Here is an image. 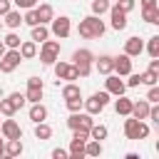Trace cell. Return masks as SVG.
Listing matches in <instances>:
<instances>
[{
	"label": "cell",
	"mask_w": 159,
	"mask_h": 159,
	"mask_svg": "<svg viewBox=\"0 0 159 159\" xmlns=\"http://www.w3.org/2000/svg\"><path fill=\"white\" fill-rule=\"evenodd\" d=\"M45 117H47V109H45L40 102H32V107H30V119L37 124V122H45Z\"/></svg>",
	"instance_id": "d6986e66"
},
{
	"label": "cell",
	"mask_w": 159,
	"mask_h": 159,
	"mask_svg": "<svg viewBox=\"0 0 159 159\" xmlns=\"http://www.w3.org/2000/svg\"><path fill=\"white\" fill-rule=\"evenodd\" d=\"M97 70H99L102 75H109V72L114 70V57H109V55H102V57L97 60Z\"/></svg>",
	"instance_id": "44dd1931"
},
{
	"label": "cell",
	"mask_w": 159,
	"mask_h": 159,
	"mask_svg": "<svg viewBox=\"0 0 159 159\" xmlns=\"http://www.w3.org/2000/svg\"><path fill=\"white\" fill-rule=\"evenodd\" d=\"M109 10V0H92V12L94 15H102Z\"/></svg>",
	"instance_id": "d6a6232c"
},
{
	"label": "cell",
	"mask_w": 159,
	"mask_h": 159,
	"mask_svg": "<svg viewBox=\"0 0 159 159\" xmlns=\"http://www.w3.org/2000/svg\"><path fill=\"white\" fill-rule=\"evenodd\" d=\"M2 42H5V47H10V50H17V47H20V37H17L15 32H10Z\"/></svg>",
	"instance_id": "e575fe53"
},
{
	"label": "cell",
	"mask_w": 159,
	"mask_h": 159,
	"mask_svg": "<svg viewBox=\"0 0 159 159\" xmlns=\"http://www.w3.org/2000/svg\"><path fill=\"white\" fill-rule=\"evenodd\" d=\"M0 129H2V137H5V139H22V129H20V124L12 122V119H5V122L0 124Z\"/></svg>",
	"instance_id": "7c38bea8"
},
{
	"label": "cell",
	"mask_w": 159,
	"mask_h": 159,
	"mask_svg": "<svg viewBox=\"0 0 159 159\" xmlns=\"http://www.w3.org/2000/svg\"><path fill=\"white\" fill-rule=\"evenodd\" d=\"M72 60H75V67H77V72H80V77H87L89 72H92V52L89 50H77L75 55H72Z\"/></svg>",
	"instance_id": "277c9868"
},
{
	"label": "cell",
	"mask_w": 159,
	"mask_h": 159,
	"mask_svg": "<svg viewBox=\"0 0 159 159\" xmlns=\"http://www.w3.org/2000/svg\"><path fill=\"white\" fill-rule=\"evenodd\" d=\"M52 159H67V152L65 149H55L52 152Z\"/></svg>",
	"instance_id": "ee69618b"
},
{
	"label": "cell",
	"mask_w": 159,
	"mask_h": 159,
	"mask_svg": "<svg viewBox=\"0 0 159 159\" xmlns=\"http://www.w3.org/2000/svg\"><path fill=\"white\" fill-rule=\"evenodd\" d=\"M114 109H117V114L129 117V112H132V99H127V97H122V94H119V99L114 102Z\"/></svg>",
	"instance_id": "7402d4cb"
},
{
	"label": "cell",
	"mask_w": 159,
	"mask_h": 159,
	"mask_svg": "<svg viewBox=\"0 0 159 159\" xmlns=\"http://www.w3.org/2000/svg\"><path fill=\"white\" fill-rule=\"evenodd\" d=\"M2 154H5V142L0 139V157H2Z\"/></svg>",
	"instance_id": "c3c4849f"
},
{
	"label": "cell",
	"mask_w": 159,
	"mask_h": 159,
	"mask_svg": "<svg viewBox=\"0 0 159 159\" xmlns=\"http://www.w3.org/2000/svg\"><path fill=\"white\" fill-rule=\"evenodd\" d=\"M124 89H127V84H124L119 77H112V75L107 77V92H109V94H117V97H119V94H124Z\"/></svg>",
	"instance_id": "e0dca14e"
},
{
	"label": "cell",
	"mask_w": 159,
	"mask_h": 159,
	"mask_svg": "<svg viewBox=\"0 0 159 159\" xmlns=\"http://www.w3.org/2000/svg\"><path fill=\"white\" fill-rule=\"evenodd\" d=\"M5 50H7V47H5V42H2V40H0V57H2V55H5Z\"/></svg>",
	"instance_id": "7dc6e473"
},
{
	"label": "cell",
	"mask_w": 159,
	"mask_h": 159,
	"mask_svg": "<svg viewBox=\"0 0 159 159\" xmlns=\"http://www.w3.org/2000/svg\"><path fill=\"white\" fill-rule=\"evenodd\" d=\"M67 109H70V112H80V109H82V97H72V99H67Z\"/></svg>",
	"instance_id": "d590c367"
},
{
	"label": "cell",
	"mask_w": 159,
	"mask_h": 159,
	"mask_svg": "<svg viewBox=\"0 0 159 159\" xmlns=\"http://www.w3.org/2000/svg\"><path fill=\"white\" fill-rule=\"evenodd\" d=\"M27 99H25V94H20V92H12L7 99H2L0 97V114H5V117H12L22 104H25Z\"/></svg>",
	"instance_id": "3957f363"
},
{
	"label": "cell",
	"mask_w": 159,
	"mask_h": 159,
	"mask_svg": "<svg viewBox=\"0 0 159 159\" xmlns=\"http://www.w3.org/2000/svg\"><path fill=\"white\" fill-rule=\"evenodd\" d=\"M35 12H37L40 25H45V22L52 20V5H40V7H35Z\"/></svg>",
	"instance_id": "cb8c5ba5"
},
{
	"label": "cell",
	"mask_w": 159,
	"mask_h": 159,
	"mask_svg": "<svg viewBox=\"0 0 159 159\" xmlns=\"http://www.w3.org/2000/svg\"><path fill=\"white\" fill-rule=\"evenodd\" d=\"M142 7H157V0H142Z\"/></svg>",
	"instance_id": "bcb514c9"
},
{
	"label": "cell",
	"mask_w": 159,
	"mask_h": 159,
	"mask_svg": "<svg viewBox=\"0 0 159 159\" xmlns=\"http://www.w3.org/2000/svg\"><path fill=\"white\" fill-rule=\"evenodd\" d=\"M57 55H60V42L57 40H45L42 42V50H40V60L45 65H52L57 60Z\"/></svg>",
	"instance_id": "52a82bcc"
},
{
	"label": "cell",
	"mask_w": 159,
	"mask_h": 159,
	"mask_svg": "<svg viewBox=\"0 0 159 159\" xmlns=\"http://www.w3.org/2000/svg\"><path fill=\"white\" fill-rule=\"evenodd\" d=\"M129 114L137 117V119H147V114H149V102H147V99L132 102V112H129Z\"/></svg>",
	"instance_id": "ac0fdd59"
},
{
	"label": "cell",
	"mask_w": 159,
	"mask_h": 159,
	"mask_svg": "<svg viewBox=\"0 0 159 159\" xmlns=\"http://www.w3.org/2000/svg\"><path fill=\"white\" fill-rule=\"evenodd\" d=\"M142 50H144V42L139 37H129L127 45H124V55H129V57H137Z\"/></svg>",
	"instance_id": "9a60e30c"
},
{
	"label": "cell",
	"mask_w": 159,
	"mask_h": 159,
	"mask_svg": "<svg viewBox=\"0 0 159 159\" xmlns=\"http://www.w3.org/2000/svg\"><path fill=\"white\" fill-rule=\"evenodd\" d=\"M84 154H87V157H99V154H102V142H97V139L89 142V139H87V142H84Z\"/></svg>",
	"instance_id": "484cf974"
},
{
	"label": "cell",
	"mask_w": 159,
	"mask_h": 159,
	"mask_svg": "<svg viewBox=\"0 0 159 159\" xmlns=\"http://www.w3.org/2000/svg\"><path fill=\"white\" fill-rule=\"evenodd\" d=\"M124 134H127V139H147L149 137V127L142 122V119H137V117H132V119H127L124 122Z\"/></svg>",
	"instance_id": "7a4b0ae2"
},
{
	"label": "cell",
	"mask_w": 159,
	"mask_h": 159,
	"mask_svg": "<svg viewBox=\"0 0 159 159\" xmlns=\"http://www.w3.org/2000/svg\"><path fill=\"white\" fill-rule=\"evenodd\" d=\"M52 35L60 37V40H65L70 35V20L67 17H55L52 20Z\"/></svg>",
	"instance_id": "4fadbf2b"
},
{
	"label": "cell",
	"mask_w": 159,
	"mask_h": 159,
	"mask_svg": "<svg viewBox=\"0 0 159 159\" xmlns=\"http://www.w3.org/2000/svg\"><path fill=\"white\" fill-rule=\"evenodd\" d=\"M17 50H20V55H22V60H32V57L37 55V45H35L32 40H27V42H22V45H20Z\"/></svg>",
	"instance_id": "ffe728a7"
},
{
	"label": "cell",
	"mask_w": 159,
	"mask_h": 159,
	"mask_svg": "<svg viewBox=\"0 0 159 159\" xmlns=\"http://www.w3.org/2000/svg\"><path fill=\"white\" fill-rule=\"evenodd\" d=\"M55 75H57V80H70V82L80 80L77 67H75V65H70V62H57V65H55Z\"/></svg>",
	"instance_id": "30bf717a"
},
{
	"label": "cell",
	"mask_w": 159,
	"mask_h": 159,
	"mask_svg": "<svg viewBox=\"0 0 159 159\" xmlns=\"http://www.w3.org/2000/svg\"><path fill=\"white\" fill-rule=\"evenodd\" d=\"M152 122H157L159 124V107H149V114H147Z\"/></svg>",
	"instance_id": "60d3db41"
},
{
	"label": "cell",
	"mask_w": 159,
	"mask_h": 159,
	"mask_svg": "<svg viewBox=\"0 0 159 159\" xmlns=\"http://www.w3.org/2000/svg\"><path fill=\"white\" fill-rule=\"evenodd\" d=\"M109 12H112V27L119 32V30H124L127 27V12L124 10H119L117 5L114 7H109Z\"/></svg>",
	"instance_id": "5bb4252c"
},
{
	"label": "cell",
	"mask_w": 159,
	"mask_h": 159,
	"mask_svg": "<svg viewBox=\"0 0 159 159\" xmlns=\"http://www.w3.org/2000/svg\"><path fill=\"white\" fill-rule=\"evenodd\" d=\"M20 22H22V17H20V12H12V10H7V12H5V25H7L10 30H15V27H20Z\"/></svg>",
	"instance_id": "f1b7e54d"
},
{
	"label": "cell",
	"mask_w": 159,
	"mask_h": 159,
	"mask_svg": "<svg viewBox=\"0 0 159 159\" xmlns=\"http://www.w3.org/2000/svg\"><path fill=\"white\" fill-rule=\"evenodd\" d=\"M89 137L97 139V142H102V139L107 137V127H102V124H92V127H89Z\"/></svg>",
	"instance_id": "4dcf8cb0"
},
{
	"label": "cell",
	"mask_w": 159,
	"mask_h": 159,
	"mask_svg": "<svg viewBox=\"0 0 159 159\" xmlns=\"http://www.w3.org/2000/svg\"><path fill=\"white\" fill-rule=\"evenodd\" d=\"M0 97H2V87H0Z\"/></svg>",
	"instance_id": "681fc988"
},
{
	"label": "cell",
	"mask_w": 159,
	"mask_h": 159,
	"mask_svg": "<svg viewBox=\"0 0 159 159\" xmlns=\"http://www.w3.org/2000/svg\"><path fill=\"white\" fill-rule=\"evenodd\" d=\"M35 2H37V0H15V5H17V7H25V10L35 7Z\"/></svg>",
	"instance_id": "ab89813d"
},
{
	"label": "cell",
	"mask_w": 159,
	"mask_h": 159,
	"mask_svg": "<svg viewBox=\"0 0 159 159\" xmlns=\"http://www.w3.org/2000/svg\"><path fill=\"white\" fill-rule=\"evenodd\" d=\"M10 10V0H0V15H5Z\"/></svg>",
	"instance_id": "f6af8a7d"
},
{
	"label": "cell",
	"mask_w": 159,
	"mask_h": 159,
	"mask_svg": "<svg viewBox=\"0 0 159 159\" xmlns=\"http://www.w3.org/2000/svg\"><path fill=\"white\" fill-rule=\"evenodd\" d=\"M94 122H92V114H80V112H75L70 119H67V127L75 132V129H82V132H89V127H92Z\"/></svg>",
	"instance_id": "9c48e42d"
},
{
	"label": "cell",
	"mask_w": 159,
	"mask_h": 159,
	"mask_svg": "<svg viewBox=\"0 0 159 159\" xmlns=\"http://www.w3.org/2000/svg\"><path fill=\"white\" fill-rule=\"evenodd\" d=\"M139 80H142V84H149V87H152V84H157L159 75H157V72H152V70H147V72H142V75H139Z\"/></svg>",
	"instance_id": "1f68e13d"
},
{
	"label": "cell",
	"mask_w": 159,
	"mask_h": 159,
	"mask_svg": "<svg viewBox=\"0 0 159 159\" xmlns=\"http://www.w3.org/2000/svg\"><path fill=\"white\" fill-rule=\"evenodd\" d=\"M77 32H80V37H87V40L102 37V35H104V22H102L97 15H89V17H84V20L80 22Z\"/></svg>",
	"instance_id": "6da1fadb"
},
{
	"label": "cell",
	"mask_w": 159,
	"mask_h": 159,
	"mask_svg": "<svg viewBox=\"0 0 159 159\" xmlns=\"http://www.w3.org/2000/svg\"><path fill=\"white\" fill-rule=\"evenodd\" d=\"M134 5H137L134 0H119V2H117V7H119V10H124V12H129V10H134Z\"/></svg>",
	"instance_id": "74e56055"
},
{
	"label": "cell",
	"mask_w": 159,
	"mask_h": 159,
	"mask_svg": "<svg viewBox=\"0 0 159 159\" xmlns=\"http://www.w3.org/2000/svg\"><path fill=\"white\" fill-rule=\"evenodd\" d=\"M62 97H65V99H72V97H82V92H80V87H77V84H72V82H70V84H65V87H62Z\"/></svg>",
	"instance_id": "f546056e"
},
{
	"label": "cell",
	"mask_w": 159,
	"mask_h": 159,
	"mask_svg": "<svg viewBox=\"0 0 159 159\" xmlns=\"http://www.w3.org/2000/svg\"><path fill=\"white\" fill-rule=\"evenodd\" d=\"M147 50H149V57H159V35L149 37V45H147Z\"/></svg>",
	"instance_id": "836d02e7"
},
{
	"label": "cell",
	"mask_w": 159,
	"mask_h": 159,
	"mask_svg": "<svg viewBox=\"0 0 159 159\" xmlns=\"http://www.w3.org/2000/svg\"><path fill=\"white\" fill-rule=\"evenodd\" d=\"M0 27H2V20H0Z\"/></svg>",
	"instance_id": "f907efd6"
},
{
	"label": "cell",
	"mask_w": 159,
	"mask_h": 159,
	"mask_svg": "<svg viewBox=\"0 0 159 159\" xmlns=\"http://www.w3.org/2000/svg\"><path fill=\"white\" fill-rule=\"evenodd\" d=\"M114 70H117L119 75H129V72H132V57H129V55L114 57Z\"/></svg>",
	"instance_id": "2e32d148"
},
{
	"label": "cell",
	"mask_w": 159,
	"mask_h": 159,
	"mask_svg": "<svg viewBox=\"0 0 159 159\" xmlns=\"http://www.w3.org/2000/svg\"><path fill=\"white\" fill-rule=\"evenodd\" d=\"M27 102H40L42 99V80L40 77H30L27 80V94H25Z\"/></svg>",
	"instance_id": "8fae6325"
},
{
	"label": "cell",
	"mask_w": 159,
	"mask_h": 159,
	"mask_svg": "<svg viewBox=\"0 0 159 159\" xmlns=\"http://www.w3.org/2000/svg\"><path fill=\"white\" fill-rule=\"evenodd\" d=\"M129 75H132V72H129ZM127 84H129V87H139V84H142V80H139V75H132Z\"/></svg>",
	"instance_id": "b9f144b4"
},
{
	"label": "cell",
	"mask_w": 159,
	"mask_h": 159,
	"mask_svg": "<svg viewBox=\"0 0 159 159\" xmlns=\"http://www.w3.org/2000/svg\"><path fill=\"white\" fill-rule=\"evenodd\" d=\"M147 102H159V87L157 84H152V89L147 94Z\"/></svg>",
	"instance_id": "f35d334b"
},
{
	"label": "cell",
	"mask_w": 159,
	"mask_h": 159,
	"mask_svg": "<svg viewBox=\"0 0 159 159\" xmlns=\"http://www.w3.org/2000/svg\"><path fill=\"white\" fill-rule=\"evenodd\" d=\"M20 60H22V55H20V50H5V55L0 57V72H12L17 65H20Z\"/></svg>",
	"instance_id": "ba28073f"
},
{
	"label": "cell",
	"mask_w": 159,
	"mask_h": 159,
	"mask_svg": "<svg viewBox=\"0 0 159 159\" xmlns=\"http://www.w3.org/2000/svg\"><path fill=\"white\" fill-rule=\"evenodd\" d=\"M22 22H27V25H40V20H37V12H35V7H30V12L22 17Z\"/></svg>",
	"instance_id": "8d00e7d4"
},
{
	"label": "cell",
	"mask_w": 159,
	"mask_h": 159,
	"mask_svg": "<svg viewBox=\"0 0 159 159\" xmlns=\"http://www.w3.org/2000/svg\"><path fill=\"white\" fill-rule=\"evenodd\" d=\"M142 20L149 22V25H157V22H159V7H144Z\"/></svg>",
	"instance_id": "4316f807"
},
{
	"label": "cell",
	"mask_w": 159,
	"mask_h": 159,
	"mask_svg": "<svg viewBox=\"0 0 159 159\" xmlns=\"http://www.w3.org/2000/svg\"><path fill=\"white\" fill-rule=\"evenodd\" d=\"M149 70L159 75V57H152V62H149Z\"/></svg>",
	"instance_id": "7bdbcfd3"
},
{
	"label": "cell",
	"mask_w": 159,
	"mask_h": 159,
	"mask_svg": "<svg viewBox=\"0 0 159 159\" xmlns=\"http://www.w3.org/2000/svg\"><path fill=\"white\" fill-rule=\"evenodd\" d=\"M50 35V30L45 25H32V42H45Z\"/></svg>",
	"instance_id": "83f0119b"
},
{
	"label": "cell",
	"mask_w": 159,
	"mask_h": 159,
	"mask_svg": "<svg viewBox=\"0 0 159 159\" xmlns=\"http://www.w3.org/2000/svg\"><path fill=\"white\" fill-rule=\"evenodd\" d=\"M87 139H89V132L75 129V137H72V144H70V157L72 159H82L84 157V142Z\"/></svg>",
	"instance_id": "5b68a950"
},
{
	"label": "cell",
	"mask_w": 159,
	"mask_h": 159,
	"mask_svg": "<svg viewBox=\"0 0 159 159\" xmlns=\"http://www.w3.org/2000/svg\"><path fill=\"white\" fill-rule=\"evenodd\" d=\"M5 154H7V157H20V154H22V142H20V139H7Z\"/></svg>",
	"instance_id": "603a6c76"
},
{
	"label": "cell",
	"mask_w": 159,
	"mask_h": 159,
	"mask_svg": "<svg viewBox=\"0 0 159 159\" xmlns=\"http://www.w3.org/2000/svg\"><path fill=\"white\" fill-rule=\"evenodd\" d=\"M35 137H37L40 142L50 139V137H52V127H50V124H45V122H37V127H35Z\"/></svg>",
	"instance_id": "d4e9b609"
},
{
	"label": "cell",
	"mask_w": 159,
	"mask_h": 159,
	"mask_svg": "<svg viewBox=\"0 0 159 159\" xmlns=\"http://www.w3.org/2000/svg\"><path fill=\"white\" fill-rule=\"evenodd\" d=\"M107 102H109V92H94L87 102H82L84 107H87V114H97V112H102L104 107H107Z\"/></svg>",
	"instance_id": "8992f818"
}]
</instances>
